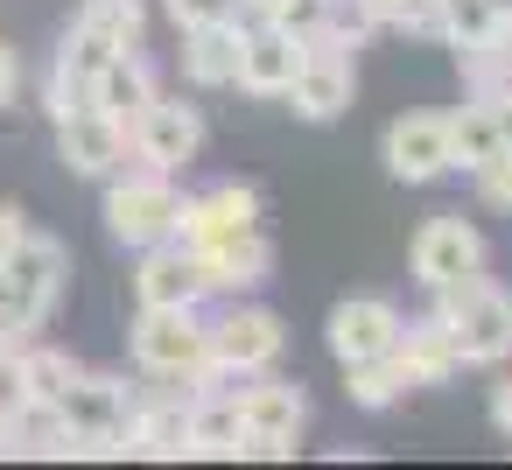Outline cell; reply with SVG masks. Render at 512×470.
I'll use <instances>...</instances> for the list:
<instances>
[{
  "mask_svg": "<svg viewBox=\"0 0 512 470\" xmlns=\"http://www.w3.org/2000/svg\"><path fill=\"white\" fill-rule=\"evenodd\" d=\"M435 316H442V330L456 337L463 365H498V358H512V295H505L498 281H484V267L463 274V281H449V288H435Z\"/></svg>",
  "mask_w": 512,
  "mask_h": 470,
  "instance_id": "6da1fadb",
  "label": "cell"
},
{
  "mask_svg": "<svg viewBox=\"0 0 512 470\" xmlns=\"http://www.w3.org/2000/svg\"><path fill=\"white\" fill-rule=\"evenodd\" d=\"M64 274H71V260H64V246H57L50 232H29V239L8 253V281H0V323H8L22 344L57 316Z\"/></svg>",
  "mask_w": 512,
  "mask_h": 470,
  "instance_id": "7a4b0ae2",
  "label": "cell"
},
{
  "mask_svg": "<svg viewBox=\"0 0 512 470\" xmlns=\"http://www.w3.org/2000/svg\"><path fill=\"white\" fill-rule=\"evenodd\" d=\"M134 365L162 386H190L211 358V323L197 309H141L134 316Z\"/></svg>",
  "mask_w": 512,
  "mask_h": 470,
  "instance_id": "3957f363",
  "label": "cell"
},
{
  "mask_svg": "<svg viewBox=\"0 0 512 470\" xmlns=\"http://www.w3.org/2000/svg\"><path fill=\"white\" fill-rule=\"evenodd\" d=\"M176 183L162 176V169H113L106 176V232L120 239V246H162L169 232H176Z\"/></svg>",
  "mask_w": 512,
  "mask_h": 470,
  "instance_id": "277c9868",
  "label": "cell"
},
{
  "mask_svg": "<svg viewBox=\"0 0 512 470\" xmlns=\"http://www.w3.org/2000/svg\"><path fill=\"white\" fill-rule=\"evenodd\" d=\"M351 92H358L351 43H337V36H309V43H302V71H295V85H288L295 113L323 127V120H337V113L351 106Z\"/></svg>",
  "mask_w": 512,
  "mask_h": 470,
  "instance_id": "5b68a950",
  "label": "cell"
},
{
  "mask_svg": "<svg viewBox=\"0 0 512 470\" xmlns=\"http://www.w3.org/2000/svg\"><path fill=\"white\" fill-rule=\"evenodd\" d=\"M477 267H484V232L463 211H442V218H428L414 232V281L428 295L449 288V281H463V274H477Z\"/></svg>",
  "mask_w": 512,
  "mask_h": 470,
  "instance_id": "8992f818",
  "label": "cell"
},
{
  "mask_svg": "<svg viewBox=\"0 0 512 470\" xmlns=\"http://www.w3.org/2000/svg\"><path fill=\"white\" fill-rule=\"evenodd\" d=\"M127 148L141 155V169L183 176V169L197 162V148H204V120H197V106H183V99H155V106L141 113V127L127 134Z\"/></svg>",
  "mask_w": 512,
  "mask_h": 470,
  "instance_id": "52a82bcc",
  "label": "cell"
},
{
  "mask_svg": "<svg viewBox=\"0 0 512 470\" xmlns=\"http://www.w3.org/2000/svg\"><path fill=\"white\" fill-rule=\"evenodd\" d=\"M246 225H260V190H253V183H218V190H204V197H183V204H176V232H169V246L204 253L211 239L246 232Z\"/></svg>",
  "mask_w": 512,
  "mask_h": 470,
  "instance_id": "ba28073f",
  "label": "cell"
},
{
  "mask_svg": "<svg viewBox=\"0 0 512 470\" xmlns=\"http://www.w3.org/2000/svg\"><path fill=\"white\" fill-rule=\"evenodd\" d=\"M295 71H302V36H288L281 22H246L239 29V92L288 99Z\"/></svg>",
  "mask_w": 512,
  "mask_h": 470,
  "instance_id": "9c48e42d",
  "label": "cell"
},
{
  "mask_svg": "<svg viewBox=\"0 0 512 470\" xmlns=\"http://www.w3.org/2000/svg\"><path fill=\"white\" fill-rule=\"evenodd\" d=\"M379 155H386V169H393L400 183H435V176H449V169H456V162H449V113H400V120L386 127Z\"/></svg>",
  "mask_w": 512,
  "mask_h": 470,
  "instance_id": "30bf717a",
  "label": "cell"
},
{
  "mask_svg": "<svg viewBox=\"0 0 512 470\" xmlns=\"http://www.w3.org/2000/svg\"><path fill=\"white\" fill-rule=\"evenodd\" d=\"M400 309L393 302H379V295H351V302H337L330 309V358L337 365H358V358H386L393 344H400Z\"/></svg>",
  "mask_w": 512,
  "mask_h": 470,
  "instance_id": "8fae6325",
  "label": "cell"
},
{
  "mask_svg": "<svg viewBox=\"0 0 512 470\" xmlns=\"http://www.w3.org/2000/svg\"><path fill=\"white\" fill-rule=\"evenodd\" d=\"M106 64H113V43L71 22L64 50H57V64H50V92H43V99H50V120H71L78 106H92V92H99Z\"/></svg>",
  "mask_w": 512,
  "mask_h": 470,
  "instance_id": "7c38bea8",
  "label": "cell"
},
{
  "mask_svg": "<svg viewBox=\"0 0 512 470\" xmlns=\"http://www.w3.org/2000/svg\"><path fill=\"white\" fill-rule=\"evenodd\" d=\"M211 295V281H204V267H197V253H183V246H141V267H134V302L141 309H197Z\"/></svg>",
  "mask_w": 512,
  "mask_h": 470,
  "instance_id": "4fadbf2b",
  "label": "cell"
},
{
  "mask_svg": "<svg viewBox=\"0 0 512 470\" xmlns=\"http://www.w3.org/2000/svg\"><path fill=\"white\" fill-rule=\"evenodd\" d=\"M281 351H288V330H281L274 309H225V316L211 323V358L232 365V372H246V379L267 372Z\"/></svg>",
  "mask_w": 512,
  "mask_h": 470,
  "instance_id": "5bb4252c",
  "label": "cell"
},
{
  "mask_svg": "<svg viewBox=\"0 0 512 470\" xmlns=\"http://www.w3.org/2000/svg\"><path fill=\"white\" fill-rule=\"evenodd\" d=\"M57 421H64L71 435H127V421H134V393H127V379L78 372V379L57 393Z\"/></svg>",
  "mask_w": 512,
  "mask_h": 470,
  "instance_id": "9a60e30c",
  "label": "cell"
},
{
  "mask_svg": "<svg viewBox=\"0 0 512 470\" xmlns=\"http://www.w3.org/2000/svg\"><path fill=\"white\" fill-rule=\"evenodd\" d=\"M57 162L71 176H113L127 169V127H113L99 106H78L71 120H57Z\"/></svg>",
  "mask_w": 512,
  "mask_h": 470,
  "instance_id": "2e32d148",
  "label": "cell"
},
{
  "mask_svg": "<svg viewBox=\"0 0 512 470\" xmlns=\"http://www.w3.org/2000/svg\"><path fill=\"white\" fill-rule=\"evenodd\" d=\"M197 267H204L211 295H246V288H260V281L274 274V239H267V225L225 232V239H211V246L197 253Z\"/></svg>",
  "mask_w": 512,
  "mask_h": 470,
  "instance_id": "e0dca14e",
  "label": "cell"
},
{
  "mask_svg": "<svg viewBox=\"0 0 512 470\" xmlns=\"http://www.w3.org/2000/svg\"><path fill=\"white\" fill-rule=\"evenodd\" d=\"M127 456H155L176 463L190 456V393H134V421H127Z\"/></svg>",
  "mask_w": 512,
  "mask_h": 470,
  "instance_id": "ac0fdd59",
  "label": "cell"
},
{
  "mask_svg": "<svg viewBox=\"0 0 512 470\" xmlns=\"http://www.w3.org/2000/svg\"><path fill=\"white\" fill-rule=\"evenodd\" d=\"M393 358H400L407 386H449V379L463 372V351H456V337L442 330V316H435V309H428L421 323H400Z\"/></svg>",
  "mask_w": 512,
  "mask_h": 470,
  "instance_id": "d6986e66",
  "label": "cell"
},
{
  "mask_svg": "<svg viewBox=\"0 0 512 470\" xmlns=\"http://www.w3.org/2000/svg\"><path fill=\"white\" fill-rule=\"evenodd\" d=\"M232 407H239V428H246V435H302V421H309L302 386L267 379V372H253V379L232 393Z\"/></svg>",
  "mask_w": 512,
  "mask_h": 470,
  "instance_id": "ffe728a7",
  "label": "cell"
},
{
  "mask_svg": "<svg viewBox=\"0 0 512 470\" xmlns=\"http://www.w3.org/2000/svg\"><path fill=\"white\" fill-rule=\"evenodd\" d=\"M162 92H155V71L134 57V50H113V64H106V78H99V92H92V106L113 120V127H141V113L155 106Z\"/></svg>",
  "mask_w": 512,
  "mask_h": 470,
  "instance_id": "44dd1931",
  "label": "cell"
},
{
  "mask_svg": "<svg viewBox=\"0 0 512 470\" xmlns=\"http://www.w3.org/2000/svg\"><path fill=\"white\" fill-rule=\"evenodd\" d=\"M183 78H190L197 92H225V85H239V22L183 29Z\"/></svg>",
  "mask_w": 512,
  "mask_h": 470,
  "instance_id": "7402d4cb",
  "label": "cell"
},
{
  "mask_svg": "<svg viewBox=\"0 0 512 470\" xmlns=\"http://www.w3.org/2000/svg\"><path fill=\"white\" fill-rule=\"evenodd\" d=\"M8 372H15V393H22V400L57 407V393H64V386H71L85 365H78L71 351H57V344H36V337H29V344L15 351V365H8Z\"/></svg>",
  "mask_w": 512,
  "mask_h": 470,
  "instance_id": "603a6c76",
  "label": "cell"
},
{
  "mask_svg": "<svg viewBox=\"0 0 512 470\" xmlns=\"http://www.w3.org/2000/svg\"><path fill=\"white\" fill-rule=\"evenodd\" d=\"M456 64H463V78H470V99L505 92V85H512V15H505V22H491V36H484V43H463V50H456Z\"/></svg>",
  "mask_w": 512,
  "mask_h": 470,
  "instance_id": "cb8c5ba5",
  "label": "cell"
},
{
  "mask_svg": "<svg viewBox=\"0 0 512 470\" xmlns=\"http://www.w3.org/2000/svg\"><path fill=\"white\" fill-rule=\"evenodd\" d=\"M498 148H505V141H498L491 99H470V106L449 113V162H456V169H477V162H491Z\"/></svg>",
  "mask_w": 512,
  "mask_h": 470,
  "instance_id": "d4e9b609",
  "label": "cell"
},
{
  "mask_svg": "<svg viewBox=\"0 0 512 470\" xmlns=\"http://www.w3.org/2000/svg\"><path fill=\"white\" fill-rule=\"evenodd\" d=\"M78 29L106 36L113 50H141V36H148V0H85V8H78Z\"/></svg>",
  "mask_w": 512,
  "mask_h": 470,
  "instance_id": "484cf974",
  "label": "cell"
},
{
  "mask_svg": "<svg viewBox=\"0 0 512 470\" xmlns=\"http://www.w3.org/2000/svg\"><path fill=\"white\" fill-rule=\"evenodd\" d=\"M351 372V407H365V414H379V407H393L400 393H407V372H400V358L386 351V358H358V365H344Z\"/></svg>",
  "mask_w": 512,
  "mask_h": 470,
  "instance_id": "4316f807",
  "label": "cell"
},
{
  "mask_svg": "<svg viewBox=\"0 0 512 470\" xmlns=\"http://www.w3.org/2000/svg\"><path fill=\"white\" fill-rule=\"evenodd\" d=\"M379 29H414V36H442V0H372Z\"/></svg>",
  "mask_w": 512,
  "mask_h": 470,
  "instance_id": "83f0119b",
  "label": "cell"
},
{
  "mask_svg": "<svg viewBox=\"0 0 512 470\" xmlns=\"http://www.w3.org/2000/svg\"><path fill=\"white\" fill-rule=\"evenodd\" d=\"M267 22H281L288 36H330V0H274V15Z\"/></svg>",
  "mask_w": 512,
  "mask_h": 470,
  "instance_id": "f1b7e54d",
  "label": "cell"
},
{
  "mask_svg": "<svg viewBox=\"0 0 512 470\" xmlns=\"http://www.w3.org/2000/svg\"><path fill=\"white\" fill-rule=\"evenodd\" d=\"M470 183H477V197H484L491 211H512V148H498L491 162H477Z\"/></svg>",
  "mask_w": 512,
  "mask_h": 470,
  "instance_id": "f546056e",
  "label": "cell"
},
{
  "mask_svg": "<svg viewBox=\"0 0 512 470\" xmlns=\"http://www.w3.org/2000/svg\"><path fill=\"white\" fill-rule=\"evenodd\" d=\"M372 29H379L372 0H330V36H337V43H351V50H358Z\"/></svg>",
  "mask_w": 512,
  "mask_h": 470,
  "instance_id": "4dcf8cb0",
  "label": "cell"
},
{
  "mask_svg": "<svg viewBox=\"0 0 512 470\" xmlns=\"http://www.w3.org/2000/svg\"><path fill=\"white\" fill-rule=\"evenodd\" d=\"M176 29H211V22H232L239 0H162Z\"/></svg>",
  "mask_w": 512,
  "mask_h": 470,
  "instance_id": "1f68e13d",
  "label": "cell"
},
{
  "mask_svg": "<svg viewBox=\"0 0 512 470\" xmlns=\"http://www.w3.org/2000/svg\"><path fill=\"white\" fill-rule=\"evenodd\" d=\"M29 232H36V225H29V218H22L15 204H0V260H8V253H15V246H22Z\"/></svg>",
  "mask_w": 512,
  "mask_h": 470,
  "instance_id": "d6a6232c",
  "label": "cell"
},
{
  "mask_svg": "<svg viewBox=\"0 0 512 470\" xmlns=\"http://www.w3.org/2000/svg\"><path fill=\"white\" fill-rule=\"evenodd\" d=\"M15 85H22V57H15V43H0V106L15 99Z\"/></svg>",
  "mask_w": 512,
  "mask_h": 470,
  "instance_id": "836d02e7",
  "label": "cell"
},
{
  "mask_svg": "<svg viewBox=\"0 0 512 470\" xmlns=\"http://www.w3.org/2000/svg\"><path fill=\"white\" fill-rule=\"evenodd\" d=\"M491 113H498V141L512 148V85H505V92H491Z\"/></svg>",
  "mask_w": 512,
  "mask_h": 470,
  "instance_id": "e575fe53",
  "label": "cell"
},
{
  "mask_svg": "<svg viewBox=\"0 0 512 470\" xmlns=\"http://www.w3.org/2000/svg\"><path fill=\"white\" fill-rule=\"evenodd\" d=\"M491 421H498V428H505V435H512V379H505V386H498V393H491Z\"/></svg>",
  "mask_w": 512,
  "mask_h": 470,
  "instance_id": "d590c367",
  "label": "cell"
},
{
  "mask_svg": "<svg viewBox=\"0 0 512 470\" xmlns=\"http://www.w3.org/2000/svg\"><path fill=\"white\" fill-rule=\"evenodd\" d=\"M15 351H22V337H15L8 323H0V372H8V365H15Z\"/></svg>",
  "mask_w": 512,
  "mask_h": 470,
  "instance_id": "8d00e7d4",
  "label": "cell"
},
{
  "mask_svg": "<svg viewBox=\"0 0 512 470\" xmlns=\"http://www.w3.org/2000/svg\"><path fill=\"white\" fill-rule=\"evenodd\" d=\"M484 8H491V22H505V15H512V0H484Z\"/></svg>",
  "mask_w": 512,
  "mask_h": 470,
  "instance_id": "74e56055",
  "label": "cell"
},
{
  "mask_svg": "<svg viewBox=\"0 0 512 470\" xmlns=\"http://www.w3.org/2000/svg\"><path fill=\"white\" fill-rule=\"evenodd\" d=\"M0 281H8V260H0Z\"/></svg>",
  "mask_w": 512,
  "mask_h": 470,
  "instance_id": "f35d334b",
  "label": "cell"
}]
</instances>
